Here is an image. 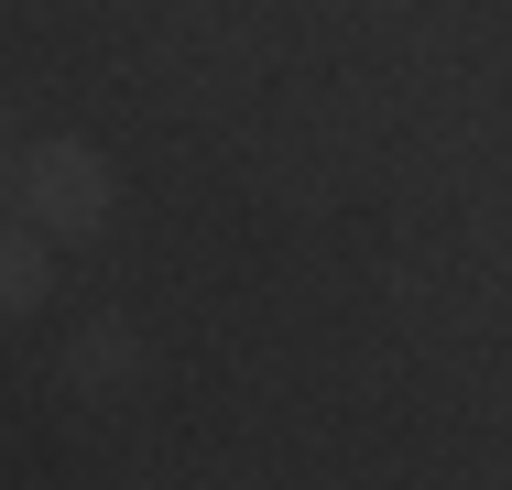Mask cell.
<instances>
[{
	"instance_id": "6da1fadb",
	"label": "cell",
	"mask_w": 512,
	"mask_h": 490,
	"mask_svg": "<svg viewBox=\"0 0 512 490\" xmlns=\"http://www.w3.org/2000/svg\"><path fill=\"white\" fill-rule=\"evenodd\" d=\"M22 186H33V218H44L55 240H88V229L109 218V164H99V153H77V142H44Z\"/></svg>"
},
{
	"instance_id": "7a4b0ae2",
	"label": "cell",
	"mask_w": 512,
	"mask_h": 490,
	"mask_svg": "<svg viewBox=\"0 0 512 490\" xmlns=\"http://www.w3.org/2000/svg\"><path fill=\"white\" fill-rule=\"evenodd\" d=\"M66 382H77V392H120V382H131V327H120V316H99V327L66 349Z\"/></svg>"
},
{
	"instance_id": "3957f363",
	"label": "cell",
	"mask_w": 512,
	"mask_h": 490,
	"mask_svg": "<svg viewBox=\"0 0 512 490\" xmlns=\"http://www.w3.org/2000/svg\"><path fill=\"white\" fill-rule=\"evenodd\" d=\"M44 305V251L22 229H0V316H33Z\"/></svg>"
}]
</instances>
